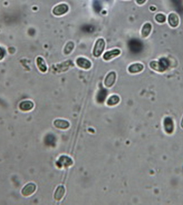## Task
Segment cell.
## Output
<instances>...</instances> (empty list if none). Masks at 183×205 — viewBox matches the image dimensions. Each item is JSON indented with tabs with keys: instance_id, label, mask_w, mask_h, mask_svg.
<instances>
[{
	"instance_id": "obj_9",
	"label": "cell",
	"mask_w": 183,
	"mask_h": 205,
	"mask_svg": "<svg viewBox=\"0 0 183 205\" xmlns=\"http://www.w3.org/2000/svg\"><path fill=\"white\" fill-rule=\"evenodd\" d=\"M168 22L170 26L172 28H176L179 25V17L175 13H170L168 16Z\"/></svg>"
},
{
	"instance_id": "obj_3",
	"label": "cell",
	"mask_w": 183,
	"mask_h": 205,
	"mask_svg": "<svg viewBox=\"0 0 183 205\" xmlns=\"http://www.w3.org/2000/svg\"><path fill=\"white\" fill-rule=\"evenodd\" d=\"M128 46L130 50L134 53H138L140 51L143 47L142 43H141V42L135 39L129 41Z\"/></svg>"
},
{
	"instance_id": "obj_13",
	"label": "cell",
	"mask_w": 183,
	"mask_h": 205,
	"mask_svg": "<svg viewBox=\"0 0 183 205\" xmlns=\"http://www.w3.org/2000/svg\"><path fill=\"white\" fill-rule=\"evenodd\" d=\"M54 124L57 128L62 129H66L68 128L70 126L69 122L64 120H56L54 121Z\"/></svg>"
},
{
	"instance_id": "obj_4",
	"label": "cell",
	"mask_w": 183,
	"mask_h": 205,
	"mask_svg": "<svg viewBox=\"0 0 183 205\" xmlns=\"http://www.w3.org/2000/svg\"><path fill=\"white\" fill-rule=\"evenodd\" d=\"M68 10H69L68 6L67 4L63 3V4H59L58 6L55 7L53 10V13L54 15L60 16L67 13Z\"/></svg>"
},
{
	"instance_id": "obj_6",
	"label": "cell",
	"mask_w": 183,
	"mask_h": 205,
	"mask_svg": "<svg viewBox=\"0 0 183 205\" xmlns=\"http://www.w3.org/2000/svg\"><path fill=\"white\" fill-rule=\"evenodd\" d=\"M116 73L115 72H111L109 73L105 79V81H104L105 86L108 88L111 87L115 83V81L116 80Z\"/></svg>"
},
{
	"instance_id": "obj_2",
	"label": "cell",
	"mask_w": 183,
	"mask_h": 205,
	"mask_svg": "<svg viewBox=\"0 0 183 205\" xmlns=\"http://www.w3.org/2000/svg\"><path fill=\"white\" fill-rule=\"evenodd\" d=\"M105 47V42L104 39H99L97 40L95 45L94 50H93V55L95 57H99L103 53Z\"/></svg>"
},
{
	"instance_id": "obj_18",
	"label": "cell",
	"mask_w": 183,
	"mask_h": 205,
	"mask_svg": "<svg viewBox=\"0 0 183 205\" xmlns=\"http://www.w3.org/2000/svg\"><path fill=\"white\" fill-rule=\"evenodd\" d=\"M74 47V44L72 42H69L67 43V45L65 47L64 52L66 54H69L71 53Z\"/></svg>"
},
{
	"instance_id": "obj_11",
	"label": "cell",
	"mask_w": 183,
	"mask_h": 205,
	"mask_svg": "<svg viewBox=\"0 0 183 205\" xmlns=\"http://www.w3.org/2000/svg\"><path fill=\"white\" fill-rule=\"evenodd\" d=\"M34 103L30 101H24L20 103V109L23 111H28L34 107Z\"/></svg>"
},
{
	"instance_id": "obj_1",
	"label": "cell",
	"mask_w": 183,
	"mask_h": 205,
	"mask_svg": "<svg viewBox=\"0 0 183 205\" xmlns=\"http://www.w3.org/2000/svg\"><path fill=\"white\" fill-rule=\"evenodd\" d=\"M169 65V62L167 59L162 58L159 61H153L150 63V66L152 69L157 72H162L167 70Z\"/></svg>"
},
{
	"instance_id": "obj_17",
	"label": "cell",
	"mask_w": 183,
	"mask_h": 205,
	"mask_svg": "<svg viewBox=\"0 0 183 205\" xmlns=\"http://www.w3.org/2000/svg\"><path fill=\"white\" fill-rule=\"evenodd\" d=\"M120 101V98L117 95H112L109 97L107 101V103L109 106H114L116 105Z\"/></svg>"
},
{
	"instance_id": "obj_19",
	"label": "cell",
	"mask_w": 183,
	"mask_h": 205,
	"mask_svg": "<svg viewBox=\"0 0 183 205\" xmlns=\"http://www.w3.org/2000/svg\"><path fill=\"white\" fill-rule=\"evenodd\" d=\"M155 20L159 23H163L166 22V17L163 14L159 13L155 16Z\"/></svg>"
},
{
	"instance_id": "obj_10",
	"label": "cell",
	"mask_w": 183,
	"mask_h": 205,
	"mask_svg": "<svg viewBox=\"0 0 183 205\" xmlns=\"http://www.w3.org/2000/svg\"><path fill=\"white\" fill-rule=\"evenodd\" d=\"M121 53V51L119 49H114L110 51H108L104 54L103 58L104 60H110L112 58L119 55Z\"/></svg>"
},
{
	"instance_id": "obj_15",
	"label": "cell",
	"mask_w": 183,
	"mask_h": 205,
	"mask_svg": "<svg viewBox=\"0 0 183 205\" xmlns=\"http://www.w3.org/2000/svg\"><path fill=\"white\" fill-rule=\"evenodd\" d=\"M151 29H152V26L151 24L149 23L145 24L142 30V35L143 37L146 38L148 36L151 32Z\"/></svg>"
},
{
	"instance_id": "obj_21",
	"label": "cell",
	"mask_w": 183,
	"mask_h": 205,
	"mask_svg": "<svg viewBox=\"0 0 183 205\" xmlns=\"http://www.w3.org/2000/svg\"><path fill=\"white\" fill-rule=\"evenodd\" d=\"M4 50L0 47V60H1L4 57Z\"/></svg>"
},
{
	"instance_id": "obj_16",
	"label": "cell",
	"mask_w": 183,
	"mask_h": 205,
	"mask_svg": "<svg viewBox=\"0 0 183 205\" xmlns=\"http://www.w3.org/2000/svg\"><path fill=\"white\" fill-rule=\"evenodd\" d=\"M37 64L39 69L42 72H45L47 70V67L46 65L45 61L41 57H39L37 59Z\"/></svg>"
},
{
	"instance_id": "obj_23",
	"label": "cell",
	"mask_w": 183,
	"mask_h": 205,
	"mask_svg": "<svg viewBox=\"0 0 183 205\" xmlns=\"http://www.w3.org/2000/svg\"><path fill=\"white\" fill-rule=\"evenodd\" d=\"M181 128L183 129V119H182V120H181Z\"/></svg>"
},
{
	"instance_id": "obj_12",
	"label": "cell",
	"mask_w": 183,
	"mask_h": 205,
	"mask_svg": "<svg viewBox=\"0 0 183 205\" xmlns=\"http://www.w3.org/2000/svg\"><path fill=\"white\" fill-rule=\"evenodd\" d=\"M144 69V66L142 64L136 63L131 65L128 68V71L132 73H136L140 72Z\"/></svg>"
},
{
	"instance_id": "obj_20",
	"label": "cell",
	"mask_w": 183,
	"mask_h": 205,
	"mask_svg": "<svg viewBox=\"0 0 183 205\" xmlns=\"http://www.w3.org/2000/svg\"><path fill=\"white\" fill-rule=\"evenodd\" d=\"M106 96V90H101L99 92V94H98V100L100 101H103L105 98Z\"/></svg>"
},
{
	"instance_id": "obj_8",
	"label": "cell",
	"mask_w": 183,
	"mask_h": 205,
	"mask_svg": "<svg viewBox=\"0 0 183 205\" xmlns=\"http://www.w3.org/2000/svg\"><path fill=\"white\" fill-rule=\"evenodd\" d=\"M76 63L78 66L84 69H89L92 66L91 61L86 58H78L76 60Z\"/></svg>"
},
{
	"instance_id": "obj_7",
	"label": "cell",
	"mask_w": 183,
	"mask_h": 205,
	"mask_svg": "<svg viewBox=\"0 0 183 205\" xmlns=\"http://www.w3.org/2000/svg\"><path fill=\"white\" fill-rule=\"evenodd\" d=\"M164 128L166 133L172 134L174 130V123L171 118L167 117L164 120Z\"/></svg>"
},
{
	"instance_id": "obj_22",
	"label": "cell",
	"mask_w": 183,
	"mask_h": 205,
	"mask_svg": "<svg viewBox=\"0 0 183 205\" xmlns=\"http://www.w3.org/2000/svg\"><path fill=\"white\" fill-rule=\"evenodd\" d=\"M147 0H136L137 3L139 4H143Z\"/></svg>"
},
{
	"instance_id": "obj_14",
	"label": "cell",
	"mask_w": 183,
	"mask_h": 205,
	"mask_svg": "<svg viewBox=\"0 0 183 205\" xmlns=\"http://www.w3.org/2000/svg\"><path fill=\"white\" fill-rule=\"evenodd\" d=\"M65 192V189L64 187L62 186H59L54 194V198L57 201L61 200V199H62V197H64Z\"/></svg>"
},
{
	"instance_id": "obj_5",
	"label": "cell",
	"mask_w": 183,
	"mask_h": 205,
	"mask_svg": "<svg viewBox=\"0 0 183 205\" xmlns=\"http://www.w3.org/2000/svg\"><path fill=\"white\" fill-rule=\"evenodd\" d=\"M36 188V187L35 184L32 183L27 184L22 189V194L23 195L24 197L30 196L35 192Z\"/></svg>"
}]
</instances>
